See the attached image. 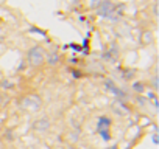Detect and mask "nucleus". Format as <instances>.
<instances>
[{
	"label": "nucleus",
	"mask_w": 159,
	"mask_h": 149,
	"mask_svg": "<svg viewBox=\"0 0 159 149\" xmlns=\"http://www.w3.org/2000/svg\"><path fill=\"white\" fill-rule=\"evenodd\" d=\"M151 140H153L154 144H157V135H156V134H153V138H151Z\"/></svg>",
	"instance_id": "obj_15"
},
{
	"label": "nucleus",
	"mask_w": 159,
	"mask_h": 149,
	"mask_svg": "<svg viewBox=\"0 0 159 149\" xmlns=\"http://www.w3.org/2000/svg\"><path fill=\"white\" fill-rule=\"evenodd\" d=\"M17 106L24 112L34 113V112H39L41 110V107H42V98L39 95H36V93H27V95H22L17 100Z\"/></svg>",
	"instance_id": "obj_1"
},
{
	"label": "nucleus",
	"mask_w": 159,
	"mask_h": 149,
	"mask_svg": "<svg viewBox=\"0 0 159 149\" xmlns=\"http://www.w3.org/2000/svg\"><path fill=\"white\" fill-rule=\"evenodd\" d=\"M111 124H112V120L106 115H102L98 120H97V132L100 130H111Z\"/></svg>",
	"instance_id": "obj_5"
},
{
	"label": "nucleus",
	"mask_w": 159,
	"mask_h": 149,
	"mask_svg": "<svg viewBox=\"0 0 159 149\" xmlns=\"http://www.w3.org/2000/svg\"><path fill=\"white\" fill-rule=\"evenodd\" d=\"M27 62L31 65V67H41L45 64V51L42 47L36 45V47H31L27 53Z\"/></svg>",
	"instance_id": "obj_2"
},
{
	"label": "nucleus",
	"mask_w": 159,
	"mask_h": 149,
	"mask_svg": "<svg viewBox=\"0 0 159 149\" xmlns=\"http://www.w3.org/2000/svg\"><path fill=\"white\" fill-rule=\"evenodd\" d=\"M112 109H114V112L119 113V115H128V112H129V109L126 107L125 101H120V100H117V101L112 104Z\"/></svg>",
	"instance_id": "obj_6"
},
{
	"label": "nucleus",
	"mask_w": 159,
	"mask_h": 149,
	"mask_svg": "<svg viewBox=\"0 0 159 149\" xmlns=\"http://www.w3.org/2000/svg\"><path fill=\"white\" fill-rule=\"evenodd\" d=\"M59 62V53L56 51V50H52V51H48L47 53V64L48 65H56Z\"/></svg>",
	"instance_id": "obj_7"
},
{
	"label": "nucleus",
	"mask_w": 159,
	"mask_h": 149,
	"mask_svg": "<svg viewBox=\"0 0 159 149\" xmlns=\"http://www.w3.org/2000/svg\"><path fill=\"white\" fill-rule=\"evenodd\" d=\"M72 73H73V76H75V78H81V73H80V71H76V70H73Z\"/></svg>",
	"instance_id": "obj_13"
},
{
	"label": "nucleus",
	"mask_w": 159,
	"mask_h": 149,
	"mask_svg": "<svg viewBox=\"0 0 159 149\" xmlns=\"http://www.w3.org/2000/svg\"><path fill=\"white\" fill-rule=\"evenodd\" d=\"M102 138H103V141H109L111 140V130H100V132H97Z\"/></svg>",
	"instance_id": "obj_10"
},
{
	"label": "nucleus",
	"mask_w": 159,
	"mask_h": 149,
	"mask_svg": "<svg viewBox=\"0 0 159 149\" xmlns=\"http://www.w3.org/2000/svg\"><path fill=\"white\" fill-rule=\"evenodd\" d=\"M133 90L137 92V93H143L145 92V84L140 83V81H136V83H133Z\"/></svg>",
	"instance_id": "obj_8"
},
{
	"label": "nucleus",
	"mask_w": 159,
	"mask_h": 149,
	"mask_svg": "<svg viewBox=\"0 0 159 149\" xmlns=\"http://www.w3.org/2000/svg\"><path fill=\"white\" fill-rule=\"evenodd\" d=\"M143 44H150L151 42V33H143Z\"/></svg>",
	"instance_id": "obj_11"
},
{
	"label": "nucleus",
	"mask_w": 159,
	"mask_h": 149,
	"mask_svg": "<svg viewBox=\"0 0 159 149\" xmlns=\"http://www.w3.org/2000/svg\"><path fill=\"white\" fill-rule=\"evenodd\" d=\"M70 47H72V48H75L76 51H81V47H80V45H75V44H72Z\"/></svg>",
	"instance_id": "obj_14"
},
{
	"label": "nucleus",
	"mask_w": 159,
	"mask_h": 149,
	"mask_svg": "<svg viewBox=\"0 0 159 149\" xmlns=\"http://www.w3.org/2000/svg\"><path fill=\"white\" fill-rule=\"evenodd\" d=\"M105 149H119V146H117V144H112V146H109V147H105Z\"/></svg>",
	"instance_id": "obj_16"
},
{
	"label": "nucleus",
	"mask_w": 159,
	"mask_h": 149,
	"mask_svg": "<svg viewBox=\"0 0 159 149\" xmlns=\"http://www.w3.org/2000/svg\"><path fill=\"white\" fill-rule=\"evenodd\" d=\"M0 44H3V37H0Z\"/></svg>",
	"instance_id": "obj_17"
},
{
	"label": "nucleus",
	"mask_w": 159,
	"mask_h": 149,
	"mask_svg": "<svg viewBox=\"0 0 159 149\" xmlns=\"http://www.w3.org/2000/svg\"><path fill=\"white\" fill-rule=\"evenodd\" d=\"M105 87H106V90H108L109 93H112L114 96H117L120 101H125V100L128 98L126 92H125L122 87L116 86V84H114V81H106V83H105Z\"/></svg>",
	"instance_id": "obj_3"
},
{
	"label": "nucleus",
	"mask_w": 159,
	"mask_h": 149,
	"mask_svg": "<svg viewBox=\"0 0 159 149\" xmlns=\"http://www.w3.org/2000/svg\"><path fill=\"white\" fill-rule=\"evenodd\" d=\"M7 140H10V141H13L14 140V137H13V132H7V137H5Z\"/></svg>",
	"instance_id": "obj_12"
},
{
	"label": "nucleus",
	"mask_w": 159,
	"mask_h": 149,
	"mask_svg": "<svg viewBox=\"0 0 159 149\" xmlns=\"http://www.w3.org/2000/svg\"><path fill=\"white\" fill-rule=\"evenodd\" d=\"M33 130H36V132H47L48 129H50V120L48 118H45V117H42V118H38L36 121H33Z\"/></svg>",
	"instance_id": "obj_4"
},
{
	"label": "nucleus",
	"mask_w": 159,
	"mask_h": 149,
	"mask_svg": "<svg viewBox=\"0 0 159 149\" xmlns=\"http://www.w3.org/2000/svg\"><path fill=\"white\" fill-rule=\"evenodd\" d=\"M120 71H123V79H126V81L128 79H133V76H134V70H131V68L129 70H125V68L122 70L120 68Z\"/></svg>",
	"instance_id": "obj_9"
}]
</instances>
